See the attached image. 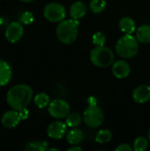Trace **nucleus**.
<instances>
[{"label":"nucleus","mask_w":150,"mask_h":151,"mask_svg":"<svg viewBox=\"0 0 150 151\" xmlns=\"http://www.w3.org/2000/svg\"><path fill=\"white\" fill-rule=\"evenodd\" d=\"M33 89L29 85L18 84L11 88L6 95L8 105L15 111L27 108L33 98Z\"/></svg>","instance_id":"nucleus-1"},{"label":"nucleus","mask_w":150,"mask_h":151,"mask_svg":"<svg viewBox=\"0 0 150 151\" xmlns=\"http://www.w3.org/2000/svg\"><path fill=\"white\" fill-rule=\"evenodd\" d=\"M80 22L78 19H69L60 21L56 28L57 39L64 44H71L78 37Z\"/></svg>","instance_id":"nucleus-2"},{"label":"nucleus","mask_w":150,"mask_h":151,"mask_svg":"<svg viewBox=\"0 0 150 151\" xmlns=\"http://www.w3.org/2000/svg\"><path fill=\"white\" fill-rule=\"evenodd\" d=\"M117 54L123 58H131L137 55L139 51V43L137 38L129 34L121 36L115 46Z\"/></svg>","instance_id":"nucleus-3"},{"label":"nucleus","mask_w":150,"mask_h":151,"mask_svg":"<svg viewBox=\"0 0 150 151\" xmlns=\"http://www.w3.org/2000/svg\"><path fill=\"white\" fill-rule=\"evenodd\" d=\"M83 120L85 124L91 128L99 127L104 120L103 111L97 105L94 97L88 99V106L83 112Z\"/></svg>","instance_id":"nucleus-4"},{"label":"nucleus","mask_w":150,"mask_h":151,"mask_svg":"<svg viewBox=\"0 0 150 151\" xmlns=\"http://www.w3.org/2000/svg\"><path fill=\"white\" fill-rule=\"evenodd\" d=\"M114 59V52L105 46H95L90 52V61L96 67H109L112 65Z\"/></svg>","instance_id":"nucleus-5"},{"label":"nucleus","mask_w":150,"mask_h":151,"mask_svg":"<svg viewBox=\"0 0 150 151\" xmlns=\"http://www.w3.org/2000/svg\"><path fill=\"white\" fill-rule=\"evenodd\" d=\"M44 18L50 22H60L66 17V11L64 5L59 3L52 2L47 4L43 8Z\"/></svg>","instance_id":"nucleus-6"},{"label":"nucleus","mask_w":150,"mask_h":151,"mask_svg":"<svg viewBox=\"0 0 150 151\" xmlns=\"http://www.w3.org/2000/svg\"><path fill=\"white\" fill-rule=\"evenodd\" d=\"M48 111L55 119H65L70 114V105L63 99H55L50 103Z\"/></svg>","instance_id":"nucleus-7"},{"label":"nucleus","mask_w":150,"mask_h":151,"mask_svg":"<svg viewBox=\"0 0 150 151\" xmlns=\"http://www.w3.org/2000/svg\"><path fill=\"white\" fill-rule=\"evenodd\" d=\"M24 34V28L21 22L13 21L10 23L5 29V38L8 42L14 43L19 42Z\"/></svg>","instance_id":"nucleus-8"},{"label":"nucleus","mask_w":150,"mask_h":151,"mask_svg":"<svg viewBox=\"0 0 150 151\" xmlns=\"http://www.w3.org/2000/svg\"><path fill=\"white\" fill-rule=\"evenodd\" d=\"M67 126L61 121H55L50 123L47 128V134L50 138L54 140L62 139L66 134Z\"/></svg>","instance_id":"nucleus-9"},{"label":"nucleus","mask_w":150,"mask_h":151,"mask_svg":"<svg viewBox=\"0 0 150 151\" xmlns=\"http://www.w3.org/2000/svg\"><path fill=\"white\" fill-rule=\"evenodd\" d=\"M21 118L19 115V111H8L5 113L3 114L2 118H1V123L2 126L4 127L5 128H13L15 127H17L19 122H20Z\"/></svg>","instance_id":"nucleus-10"},{"label":"nucleus","mask_w":150,"mask_h":151,"mask_svg":"<svg viewBox=\"0 0 150 151\" xmlns=\"http://www.w3.org/2000/svg\"><path fill=\"white\" fill-rule=\"evenodd\" d=\"M130 73V65L126 60H117L112 64V73L118 79H125L129 76Z\"/></svg>","instance_id":"nucleus-11"},{"label":"nucleus","mask_w":150,"mask_h":151,"mask_svg":"<svg viewBox=\"0 0 150 151\" xmlns=\"http://www.w3.org/2000/svg\"><path fill=\"white\" fill-rule=\"evenodd\" d=\"M133 99L138 104H146L150 100V86L140 85L133 91Z\"/></svg>","instance_id":"nucleus-12"},{"label":"nucleus","mask_w":150,"mask_h":151,"mask_svg":"<svg viewBox=\"0 0 150 151\" xmlns=\"http://www.w3.org/2000/svg\"><path fill=\"white\" fill-rule=\"evenodd\" d=\"M70 16L72 19H82L86 13H87V6L86 4L81 2V1H77L73 3L70 6V11H69Z\"/></svg>","instance_id":"nucleus-13"},{"label":"nucleus","mask_w":150,"mask_h":151,"mask_svg":"<svg viewBox=\"0 0 150 151\" xmlns=\"http://www.w3.org/2000/svg\"><path fill=\"white\" fill-rule=\"evenodd\" d=\"M11 79V69L7 62L0 59V87L5 86Z\"/></svg>","instance_id":"nucleus-14"},{"label":"nucleus","mask_w":150,"mask_h":151,"mask_svg":"<svg viewBox=\"0 0 150 151\" xmlns=\"http://www.w3.org/2000/svg\"><path fill=\"white\" fill-rule=\"evenodd\" d=\"M118 27H119L120 30L124 34L132 35L136 30L135 21L131 17H128V16L123 17V18H121L119 19V21H118Z\"/></svg>","instance_id":"nucleus-15"},{"label":"nucleus","mask_w":150,"mask_h":151,"mask_svg":"<svg viewBox=\"0 0 150 151\" xmlns=\"http://www.w3.org/2000/svg\"><path fill=\"white\" fill-rule=\"evenodd\" d=\"M84 140V134L81 130L74 127L66 134V141L71 145H78Z\"/></svg>","instance_id":"nucleus-16"},{"label":"nucleus","mask_w":150,"mask_h":151,"mask_svg":"<svg viewBox=\"0 0 150 151\" xmlns=\"http://www.w3.org/2000/svg\"><path fill=\"white\" fill-rule=\"evenodd\" d=\"M136 38L138 42L147 44L150 42V25H141L136 29Z\"/></svg>","instance_id":"nucleus-17"},{"label":"nucleus","mask_w":150,"mask_h":151,"mask_svg":"<svg viewBox=\"0 0 150 151\" xmlns=\"http://www.w3.org/2000/svg\"><path fill=\"white\" fill-rule=\"evenodd\" d=\"M49 142L46 141H35L26 144L24 150L27 151H45L48 150Z\"/></svg>","instance_id":"nucleus-18"},{"label":"nucleus","mask_w":150,"mask_h":151,"mask_svg":"<svg viewBox=\"0 0 150 151\" xmlns=\"http://www.w3.org/2000/svg\"><path fill=\"white\" fill-rule=\"evenodd\" d=\"M34 104L39 108V109H43L47 106H49L50 101V97L46 93H39L37 94L34 98Z\"/></svg>","instance_id":"nucleus-19"},{"label":"nucleus","mask_w":150,"mask_h":151,"mask_svg":"<svg viewBox=\"0 0 150 151\" xmlns=\"http://www.w3.org/2000/svg\"><path fill=\"white\" fill-rule=\"evenodd\" d=\"M113 137V134L112 133L108 130V129H103V130H100L96 135H95V142L97 143H100V144H103V143H107L109 142Z\"/></svg>","instance_id":"nucleus-20"},{"label":"nucleus","mask_w":150,"mask_h":151,"mask_svg":"<svg viewBox=\"0 0 150 151\" xmlns=\"http://www.w3.org/2000/svg\"><path fill=\"white\" fill-rule=\"evenodd\" d=\"M82 121L81 116L78 113H70L65 119V124L68 127L74 128L80 125Z\"/></svg>","instance_id":"nucleus-21"},{"label":"nucleus","mask_w":150,"mask_h":151,"mask_svg":"<svg viewBox=\"0 0 150 151\" xmlns=\"http://www.w3.org/2000/svg\"><path fill=\"white\" fill-rule=\"evenodd\" d=\"M106 0H91L89 3V8L94 13H101L106 8Z\"/></svg>","instance_id":"nucleus-22"},{"label":"nucleus","mask_w":150,"mask_h":151,"mask_svg":"<svg viewBox=\"0 0 150 151\" xmlns=\"http://www.w3.org/2000/svg\"><path fill=\"white\" fill-rule=\"evenodd\" d=\"M149 147V140L144 136L137 137L133 142V150L135 151H145Z\"/></svg>","instance_id":"nucleus-23"},{"label":"nucleus","mask_w":150,"mask_h":151,"mask_svg":"<svg viewBox=\"0 0 150 151\" xmlns=\"http://www.w3.org/2000/svg\"><path fill=\"white\" fill-rule=\"evenodd\" d=\"M92 42L95 46H104L106 42V36L102 32H96L92 36Z\"/></svg>","instance_id":"nucleus-24"},{"label":"nucleus","mask_w":150,"mask_h":151,"mask_svg":"<svg viewBox=\"0 0 150 151\" xmlns=\"http://www.w3.org/2000/svg\"><path fill=\"white\" fill-rule=\"evenodd\" d=\"M34 18V15L32 12H23L21 15H20V19H19V21L24 24V25H30L33 23Z\"/></svg>","instance_id":"nucleus-25"},{"label":"nucleus","mask_w":150,"mask_h":151,"mask_svg":"<svg viewBox=\"0 0 150 151\" xmlns=\"http://www.w3.org/2000/svg\"><path fill=\"white\" fill-rule=\"evenodd\" d=\"M116 150L117 151H133V148L131 147L129 144L127 143H122L120 145H118L117 148H116Z\"/></svg>","instance_id":"nucleus-26"},{"label":"nucleus","mask_w":150,"mask_h":151,"mask_svg":"<svg viewBox=\"0 0 150 151\" xmlns=\"http://www.w3.org/2000/svg\"><path fill=\"white\" fill-rule=\"evenodd\" d=\"M19 115H20V118H21V119H22V120H23V119H27V118H28V116H29V111H27V108H25V109H22V110L19 111Z\"/></svg>","instance_id":"nucleus-27"},{"label":"nucleus","mask_w":150,"mask_h":151,"mask_svg":"<svg viewBox=\"0 0 150 151\" xmlns=\"http://www.w3.org/2000/svg\"><path fill=\"white\" fill-rule=\"evenodd\" d=\"M69 151H82V148H80V146H77V145H72L71 148L68 149Z\"/></svg>","instance_id":"nucleus-28"},{"label":"nucleus","mask_w":150,"mask_h":151,"mask_svg":"<svg viewBox=\"0 0 150 151\" xmlns=\"http://www.w3.org/2000/svg\"><path fill=\"white\" fill-rule=\"evenodd\" d=\"M21 2H24V3H30V2H33L34 0H20Z\"/></svg>","instance_id":"nucleus-29"},{"label":"nucleus","mask_w":150,"mask_h":151,"mask_svg":"<svg viewBox=\"0 0 150 151\" xmlns=\"http://www.w3.org/2000/svg\"><path fill=\"white\" fill-rule=\"evenodd\" d=\"M3 22H4V20H3V18H2V17L0 16V27H1L2 25H3Z\"/></svg>","instance_id":"nucleus-30"},{"label":"nucleus","mask_w":150,"mask_h":151,"mask_svg":"<svg viewBox=\"0 0 150 151\" xmlns=\"http://www.w3.org/2000/svg\"><path fill=\"white\" fill-rule=\"evenodd\" d=\"M48 150H55V151H58L57 149H55V148H50V149H48Z\"/></svg>","instance_id":"nucleus-31"},{"label":"nucleus","mask_w":150,"mask_h":151,"mask_svg":"<svg viewBox=\"0 0 150 151\" xmlns=\"http://www.w3.org/2000/svg\"><path fill=\"white\" fill-rule=\"evenodd\" d=\"M149 141L150 142V128L149 130Z\"/></svg>","instance_id":"nucleus-32"},{"label":"nucleus","mask_w":150,"mask_h":151,"mask_svg":"<svg viewBox=\"0 0 150 151\" xmlns=\"http://www.w3.org/2000/svg\"><path fill=\"white\" fill-rule=\"evenodd\" d=\"M0 1H2V0H0Z\"/></svg>","instance_id":"nucleus-33"}]
</instances>
